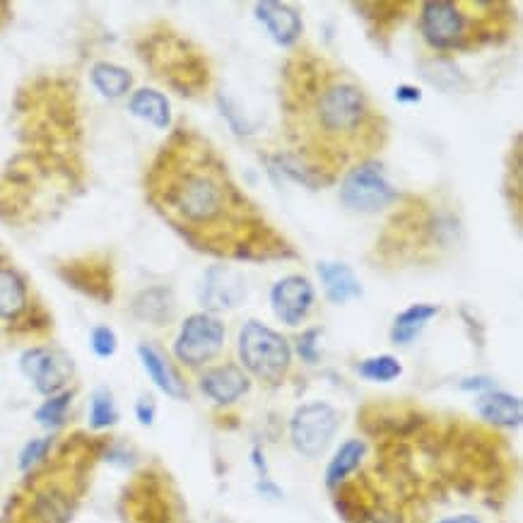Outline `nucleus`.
Returning a JSON list of instances; mask_svg holds the SVG:
<instances>
[{
  "instance_id": "obj_1",
  "label": "nucleus",
  "mask_w": 523,
  "mask_h": 523,
  "mask_svg": "<svg viewBox=\"0 0 523 523\" xmlns=\"http://www.w3.org/2000/svg\"><path fill=\"white\" fill-rule=\"evenodd\" d=\"M148 188L155 208L186 239L215 254H244L263 227L225 164L191 133L169 140L152 164Z\"/></svg>"
},
{
  "instance_id": "obj_2",
  "label": "nucleus",
  "mask_w": 523,
  "mask_h": 523,
  "mask_svg": "<svg viewBox=\"0 0 523 523\" xmlns=\"http://www.w3.org/2000/svg\"><path fill=\"white\" fill-rule=\"evenodd\" d=\"M282 102L292 143L316 169L360 162L384 143V119L367 92L319 58L287 66Z\"/></svg>"
},
{
  "instance_id": "obj_3",
  "label": "nucleus",
  "mask_w": 523,
  "mask_h": 523,
  "mask_svg": "<svg viewBox=\"0 0 523 523\" xmlns=\"http://www.w3.org/2000/svg\"><path fill=\"white\" fill-rule=\"evenodd\" d=\"M239 355L246 372L266 384H280L290 372L292 350L290 343L275 333L273 328L263 326L261 321H249L239 333Z\"/></svg>"
},
{
  "instance_id": "obj_4",
  "label": "nucleus",
  "mask_w": 523,
  "mask_h": 523,
  "mask_svg": "<svg viewBox=\"0 0 523 523\" xmlns=\"http://www.w3.org/2000/svg\"><path fill=\"white\" fill-rule=\"evenodd\" d=\"M222 348H225V326L210 314H193L181 326L174 355L188 367H201L213 362Z\"/></svg>"
},
{
  "instance_id": "obj_5",
  "label": "nucleus",
  "mask_w": 523,
  "mask_h": 523,
  "mask_svg": "<svg viewBox=\"0 0 523 523\" xmlns=\"http://www.w3.org/2000/svg\"><path fill=\"white\" fill-rule=\"evenodd\" d=\"M340 201L357 213H376L396 201V188L389 184L379 164H357L343 179Z\"/></svg>"
},
{
  "instance_id": "obj_6",
  "label": "nucleus",
  "mask_w": 523,
  "mask_h": 523,
  "mask_svg": "<svg viewBox=\"0 0 523 523\" xmlns=\"http://www.w3.org/2000/svg\"><path fill=\"white\" fill-rule=\"evenodd\" d=\"M338 432V415L328 403H307L295 410L290 437L302 456L316 458L328 449Z\"/></svg>"
},
{
  "instance_id": "obj_7",
  "label": "nucleus",
  "mask_w": 523,
  "mask_h": 523,
  "mask_svg": "<svg viewBox=\"0 0 523 523\" xmlns=\"http://www.w3.org/2000/svg\"><path fill=\"white\" fill-rule=\"evenodd\" d=\"M420 29L427 44L439 51L458 49L470 37L468 17L463 13V5L449 3V0H434V3L422 5Z\"/></svg>"
},
{
  "instance_id": "obj_8",
  "label": "nucleus",
  "mask_w": 523,
  "mask_h": 523,
  "mask_svg": "<svg viewBox=\"0 0 523 523\" xmlns=\"http://www.w3.org/2000/svg\"><path fill=\"white\" fill-rule=\"evenodd\" d=\"M198 295H201V304L208 311L237 309L249 297V282L239 270L217 266L205 273Z\"/></svg>"
},
{
  "instance_id": "obj_9",
  "label": "nucleus",
  "mask_w": 523,
  "mask_h": 523,
  "mask_svg": "<svg viewBox=\"0 0 523 523\" xmlns=\"http://www.w3.org/2000/svg\"><path fill=\"white\" fill-rule=\"evenodd\" d=\"M22 372L34 384V389L44 396H54L66 386L70 376V364L66 357H61L54 350L32 348L22 355L20 360Z\"/></svg>"
},
{
  "instance_id": "obj_10",
  "label": "nucleus",
  "mask_w": 523,
  "mask_h": 523,
  "mask_svg": "<svg viewBox=\"0 0 523 523\" xmlns=\"http://www.w3.org/2000/svg\"><path fill=\"white\" fill-rule=\"evenodd\" d=\"M270 304L275 316L287 326H297L314 307V287L302 275H287L270 290Z\"/></svg>"
},
{
  "instance_id": "obj_11",
  "label": "nucleus",
  "mask_w": 523,
  "mask_h": 523,
  "mask_svg": "<svg viewBox=\"0 0 523 523\" xmlns=\"http://www.w3.org/2000/svg\"><path fill=\"white\" fill-rule=\"evenodd\" d=\"M201 389L215 403L229 405L239 401L249 391V376L239 367H234V364H222V367H215L203 374Z\"/></svg>"
},
{
  "instance_id": "obj_12",
  "label": "nucleus",
  "mask_w": 523,
  "mask_h": 523,
  "mask_svg": "<svg viewBox=\"0 0 523 523\" xmlns=\"http://www.w3.org/2000/svg\"><path fill=\"white\" fill-rule=\"evenodd\" d=\"M256 17L266 25L270 37L278 41L280 46H292L302 34V17L295 8L285 3H258Z\"/></svg>"
},
{
  "instance_id": "obj_13",
  "label": "nucleus",
  "mask_w": 523,
  "mask_h": 523,
  "mask_svg": "<svg viewBox=\"0 0 523 523\" xmlns=\"http://www.w3.org/2000/svg\"><path fill=\"white\" fill-rule=\"evenodd\" d=\"M27 304L29 295L22 275L10 263L0 261V321H15L25 314Z\"/></svg>"
},
{
  "instance_id": "obj_14",
  "label": "nucleus",
  "mask_w": 523,
  "mask_h": 523,
  "mask_svg": "<svg viewBox=\"0 0 523 523\" xmlns=\"http://www.w3.org/2000/svg\"><path fill=\"white\" fill-rule=\"evenodd\" d=\"M475 410L483 420L492 422V425L499 427H519L521 425V401L516 396H509V393L502 391H492L485 393V396L478 398L475 403Z\"/></svg>"
},
{
  "instance_id": "obj_15",
  "label": "nucleus",
  "mask_w": 523,
  "mask_h": 523,
  "mask_svg": "<svg viewBox=\"0 0 523 523\" xmlns=\"http://www.w3.org/2000/svg\"><path fill=\"white\" fill-rule=\"evenodd\" d=\"M319 278L328 299L336 304H345L348 299L362 295L360 280H357V275L345 263H321Z\"/></svg>"
},
{
  "instance_id": "obj_16",
  "label": "nucleus",
  "mask_w": 523,
  "mask_h": 523,
  "mask_svg": "<svg viewBox=\"0 0 523 523\" xmlns=\"http://www.w3.org/2000/svg\"><path fill=\"white\" fill-rule=\"evenodd\" d=\"M138 355H140V360H143V367L148 369L150 379L157 384V389H162L167 396H172V398L186 396V389H184V384H181L179 374L174 372L172 364L164 360L160 350H155L152 345H140Z\"/></svg>"
},
{
  "instance_id": "obj_17",
  "label": "nucleus",
  "mask_w": 523,
  "mask_h": 523,
  "mask_svg": "<svg viewBox=\"0 0 523 523\" xmlns=\"http://www.w3.org/2000/svg\"><path fill=\"white\" fill-rule=\"evenodd\" d=\"M133 116L152 123L155 128H167L172 123V109H169L167 97L157 90H138L128 102Z\"/></svg>"
},
{
  "instance_id": "obj_18",
  "label": "nucleus",
  "mask_w": 523,
  "mask_h": 523,
  "mask_svg": "<svg viewBox=\"0 0 523 523\" xmlns=\"http://www.w3.org/2000/svg\"><path fill=\"white\" fill-rule=\"evenodd\" d=\"M437 314H439V307H432V304H415V307H408L405 311H401L391 328L393 343L398 345L413 343V340L420 336L422 328H425Z\"/></svg>"
},
{
  "instance_id": "obj_19",
  "label": "nucleus",
  "mask_w": 523,
  "mask_h": 523,
  "mask_svg": "<svg viewBox=\"0 0 523 523\" xmlns=\"http://www.w3.org/2000/svg\"><path fill=\"white\" fill-rule=\"evenodd\" d=\"M364 451H367V444L362 442V439H350V442H345L343 446L338 449V454L333 456V461L328 463V470H326V483L331 487H336L343 483L345 478L360 466Z\"/></svg>"
},
{
  "instance_id": "obj_20",
  "label": "nucleus",
  "mask_w": 523,
  "mask_h": 523,
  "mask_svg": "<svg viewBox=\"0 0 523 523\" xmlns=\"http://www.w3.org/2000/svg\"><path fill=\"white\" fill-rule=\"evenodd\" d=\"M92 82L104 97L116 99L131 90L133 78L126 68L114 66V63H97V66L92 68Z\"/></svg>"
},
{
  "instance_id": "obj_21",
  "label": "nucleus",
  "mask_w": 523,
  "mask_h": 523,
  "mask_svg": "<svg viewBox=\"0 0 523 523\" xmlns=\"http://www.w3.org/2000/svg\"><path fill=\"white\" fill-rule=\"evenodd\" d=\"M135 311H138L143 319L164 323L172 316L174 311V299L169 290H148L138 297L135 302Z\"/></svg>"
},
{
  "instance_id": "obj_22",
  "label": "nucleus",
  "mask_w": 523,
  "mask_h": 523,
  "mask_svg": "<svg viewBox=\"0 0 523 523\" xmlns=\"http://www.w3.org/2000/svg\"><path fill=\"white\" fill-rule=\"evenodd\" d=\"M360 374L369 381H381V384H386V381L398 379V376L403 374V367L396 357L379 355V357H369V360H364L360 364Z\"/></svg>"
},
{
  "instance_id": "obj_23",
  "label": "nucleus",
  "mask_w": 523,
  "mask_h": 523,
  "mask_svg": "<svg viewBox=\"0 0 523 523\" xmlns=\"http://www.w3.org/2000/svg\"><path fill=\"white\" fill-rule=\"evenodd\" d=\"M119 420V410H116L114 398L107 389H99L92 396L90 405V425L92 430H107V427L114 425Z\"/></svg>"
},
{
  "instance_id": "obj_24",
  "label": "nucleus",
  "mask_w": 523,
  "mask_h": 523,
  "mask_svg": "<svg viewBox=\"0 0 523 523\" xmlns=\"http://www.w3.org/2000/svg\"><path fill=\"white\" fill-rule=\"evenodd\" d=\"M70 405V393H58V396H51L41 408L37 410V422L44 427H56L61 425L63 417L68 413Z\"/></svg>"
},
{
  "instance_id": "obj_25",
  "label": "nucleus",
  "mask_w": 523,
  "mask_h": 523,
  "mask_svg": "<svg viewBox=\"0 0 523 523\" xmlns=\"http://www.w3.org/2000/svg\"><path fill=\"white\" fill-rule=\"evenodd\" d=\"M49 446H51V439H49V437L32 439V442H29V444L25 446V449H22V454H20V470H29V468L37 466L41 458L46 456V451H49Z\"/></svg>"
},
{
  "instance_id": "obj_26",
  "label": "nucleus",
  "mask_w": 523,
  "mask_h": 523,
  "mask_svg": "<svg viewBox=\"0 0 523 523\" xmlns=\"http://www.w3.org/2000/svg\"><path fill=\"white\" fill-rule=\"evenodd\" d=\"M90 343H92L94 355H99V357H111L116 352V336H114V331L107 326L94 328Z\"/></svg>"
},
{
  "instance_id": "obj_27",
  "label": "nucleus",
  "mask_w": 523,
  "mask_h": 523,
  "mask_svg": "<svg viewBox=\"0 0 523 523\" xmlns=\"http://www.w3.org/2000/svg\"><path fill=\"white\" fill-rule=\"evenodd\" d=\"M396 99L403 104H417L422 99V92L417 90V87H410V85H401L396 90Z\"/></svg>"
},
{
  "instance_id": "obj_28",
  "label": "nucleus",
  "mask_w": 523,
  "mask_h": 523,
  "mask_svg": "<svg viewBox=\"0 0 523 523\" xmlns=\"http://www.w3.org/2000/svg\"><path fill=\"white\" fill-rule=\"evenodd\" d=\"M135 413H138L140 422H143V425H150L152 417H155V405H152L150 398H143V401L135 405Z\"/></svg>"
},
{
  "instance_id": "obj_29",
  "label": "nucleus",
  "mask_w": 523,
  "mask_h": 523,
  "mask_svg": "<svg viewBox=\"0 0 523 523\" xmlns=\"http://www.w3.org/2000/svg\"><path fill=\"white\" fill-rule=\"evenodd\" d=\"M439 523H480L478 516H451V519H444V521H439Z\"/></svg>"
}]
</instances>
